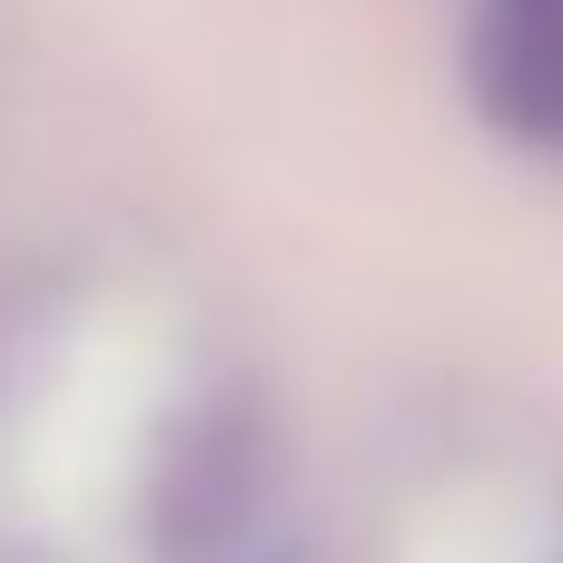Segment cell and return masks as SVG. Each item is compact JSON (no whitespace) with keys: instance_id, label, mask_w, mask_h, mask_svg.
I'll list each match as a JSON object with an SVG mask.
<instances>
[{"instance_id":"cell-1","label":"cell","mask_w":563,"mask_h":563,"mask_svg":"<svg viewBox=\"0 0 563 563\" xmlns=\"http://www.w3.org/2000/svg\"><path fill=\"white\" fill-rule=\"evenodd\" d=\"M465 79L505 139L563 148V0H475Z\"/></svg>"}]
</instances>
